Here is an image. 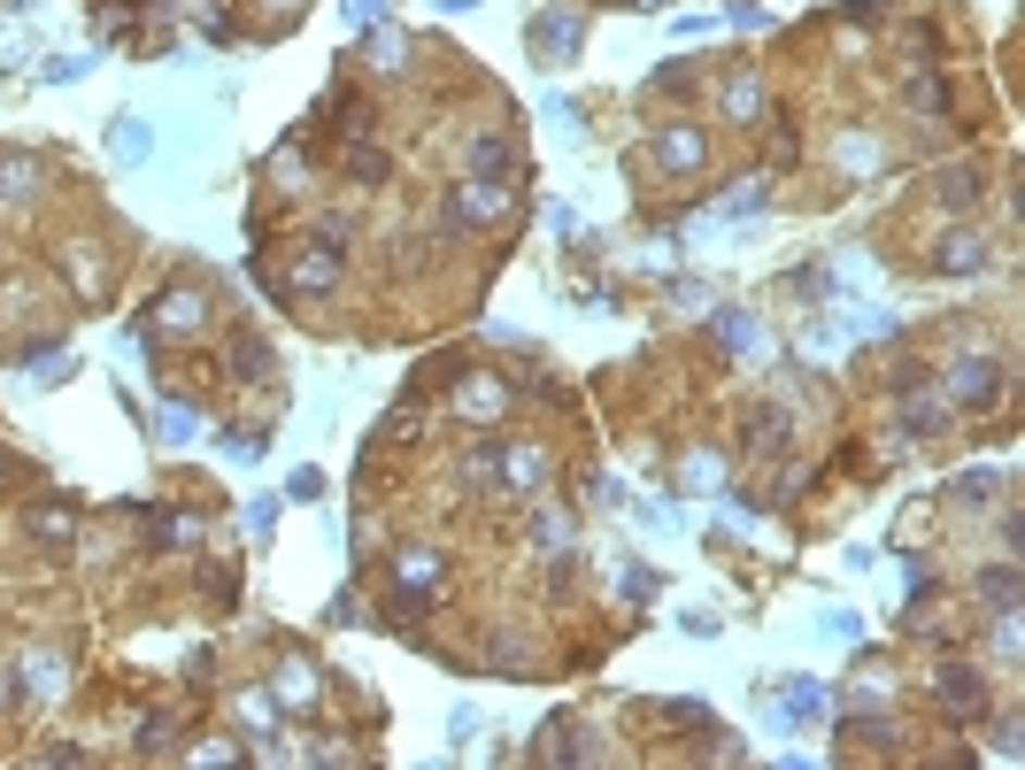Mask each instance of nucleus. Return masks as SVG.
I'll list each match as a JSON object with an SVG mask.
<instances>
[{"label":"nucleus","instance_id":"f257e3e1","mask_svg":"<svg viewBox=\"0 0 1025 770\" xmlns=\"http://www.w3.org/2000/svg\"><path fill=\"white\" fill-rule=\"evenodd\" d=\"M949 393H957L964 408H979V401H995V355H964V363L949 370Z\"/></svg>","mask_w":1025,"mask_h":770},{"label":"nucleus","instance_id":"f03ea898","mask_svg":"<svg viewBox=\"0 0 1025 770\" xmlns=\"http://www.w3.org/2000/svg\"><path fill=\"white\" fill-rule=\"evenodd\" d=\"M463 162H471V178H501V186L517 178V154H509V139H493V131H478Z\"/></svg>","mask_w":1025,"mask_h":770},{"label":"nucleus","instance_id":"7ed1b4c3","mask_svg":"<svg viewBox=\"0 0 1025 770\" xmlns=\"http://www.w3.org/2000/svg\"><path fill=\"white\" fill-rule=\"evenodd\" d=\"M533 39H540V54H548V62H563V54H571V39H578V16H548V24H533Z\"/></svg>","mask_w":1025,"mask_h":770},{"label":"nucleus","instance_id":"20e7f679","mask_svg":"<svg viewBox=\"0 0 1025 770\" xmlns=\"http://www.w3.org/2000/svg\"><path fill=\"white\" fill-rule=\"evenodd\" d=\"M501 478H509V485H540V478H548V455H533V447H509V455H501Z\"/></svg>","mask_w":1025,"mask_h":770},{"label":"nucleus","instance_id":"39448f33","mask_svg":"<svg viewBox=\"0 0 1025 770\" xmlns=\"http://www.w3.org/2000/svg\"><path fill=\"white\" fill-rule=\"evenodd\" d=\"M655 154H663L671 169H695V162H702V139H695V131H663V139H655Z\"/></svg>","mask_w":1025,"mask_h":770},{"label":"nucleus","instance_id":"423d86ee","mask_svg":"<svg viewBox=\"0 0 1025 770\" xmlns=\"http://www.w3.org/2000/svg\"><path fill=\"white\" fill-rule=\"evenodd\" d=\"M949 424V401L941 393H910V432H941Z\"/></svg>","mask_w":1025,"mask_h":770},{"label":"nucleus","instance_id":"0eeeda50","mask_svg":"<svg viewBox=\"0 0 1025 770\" xmlns=\"http://www.w3.org/2000/svg\"><path fill=\"white\" fill-rule=\"evenodd\" d=\"M278 694H286L293 709H309V702H316V678H309L301 662H286V670H278Z\"/></svg>","mask_w":1025,"mask_h":770},{"label":"nucleus","instance_id":"6e6552de","mask_svg":"<svg viewBox=\"0 0 1025 770\" xmlns=\"http://www.w3.org/2000/svg\"><path fill=\"white\" fill-rule=\"evenodd\" d=\"M941 694H949V702H957V709H979V678H972V670H957V662H949V670H941Z\"/></svg>","mask_w":1025,"mask_h":770},{"label":"nucleus","instance_id":"1a4fd4ad","mask_svg":"<svg viewBox=\"0 0 1025 770\" xmlns=\"http://www.w3.org/2000/svg\"><path fill=\"white\" fill-rule=\"evenodd\" d=\"M979 593H987V609H1017V570H987Z\"/></svg>","mask_w":1025,"mask_h":770},{"label":"nucleus","instance_id":"9d476101","mask_svg":"<svg viewBox=\"0 0 1025 770\" xmlns=\"http://www.w3.org/2000/svg\"><path fill=\"white\" fill-rule=\"evenodd\" d=\"M817 709H825L817 686H810V678H795V686H787V717H795V724H817Z\"/></svg>","mask_w":1025,"mask_h":770}]
</instances>
